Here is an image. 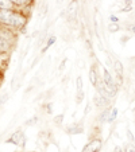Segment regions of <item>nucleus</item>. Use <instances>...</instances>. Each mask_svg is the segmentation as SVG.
Here are the masks:
<instances>
[{"label": "nucleus", "instance_id": "obj_11", "mask_svg": "<svg viewBox=\"0 0 135 152\" xmlns=\"http://www.w3.org/2000/svg\"><path fill=\"white\" fill-rule=\"evenodd\" d=\"M10 51H11V46H10V45H7V43L4 42L1 38H0V54H3V53L10 54Z\"/></svg>", "mask_w": 135, "mask_h": 152}, {"label": "nucleus", "instance_id": "obj_23", "mask_svg": "<svg viewBox=\"0 0 135 152\" xmlns=\"http://www.w3.org/2000/svg\"><path fill=\"white\" fill-rule=\"evenodd\" d=\"M111 20H112V22H118V18H115V16H111Z\"/></svg>", "mask_w": 135, "mask_h": 152}, {"label": "nucleus", "instance_id": "obj_25", "mask_svg": "<svg viewBox=\"0 0 135 152\" xmlns=\"http://www.w3.org/2000/svg\"><path fill=\"white\" fill-rule=\"evenodd\" d=\"M132 31H134V32H135V26H134V27H132Z\"/></svg>", "mask_w": 135, "mask_h": 152}, {"label": "nucleus", "instance_id": "obj_1", "mask_svg": "<svg viewBox=\"0 0 135 152\" xmlns=\"http://www.w3.org/2000/svg\"><path fill=\"white\" fill-rule=\"evenodd\" d=\"M27 20H29V18H26L20 11H16V10H10V11L0 10V24L10 27L15 31L24 28L27 26Z\"/></svg>", "mask_w": 135, "mask_h": 152}, {"label": "nucleus", "instance_id": "obj_15", "mask_svg": "<svg viewBox=\"0 0 135 152\" xmlns=\"http://www.w3.org/2000/svg\"><path fill=\"white\" fill-rule=\"evenodd\" d=\"M8 98H10V94H8V93H3V94L0 96V108H1L4 104H7Z\"/></svg>", "mask_w": 135, "mask_h": 152}, {"label": "nucleus", "instance_id": "obj_22", "mask_svg": "<svg viewBox=\"0 0 135 152\" xmlns=\"http://www.w3.org/2000/svg\"><path fill=\"white\" fill-rule=\"evenodd\" d=\"M89 112H91V105H86L85 106V115H88Z\"/></svg>", "mask_w": 135, "mask_h": 152}, {"label": "nucleus", "instance_id": "obj_2", "mask_svg": "<svg viewBox=\"0 0 135 152\" xmlns=\"http://www.w3.org/2000/svg\"><path fill=\"white\" fill-rule=\"evenodd\" d=\"M0 38H1L7 45H10V46L12 47L18 39V35H16V32H15V30L0 24Z\"/></svg>", "mask_w": 135, "mask_h": 152}, {"label": "nucleus", "instance_id": "obj_14", "mask_svg": "<svg viewBox=\"0 0 135 152\" xmlns=\"http://www.w3.org/2000/svg\"><path fill=\"white\" fill-rule=\"evenodd\" d=\"M109 109H111V108H105L104 112L100 115V121L101 123H107V120H108V115H109Z\"/></svg>", "mask_w": 135, "mask_h": 152}, {"label": "nucleus", "instance_id": "obj_7", "mask_svg": "<svg viewBox=\"0 0 135 152\" xmlns=\"http://www.w3.org/2000/svg\"><path fill=\"white\" fill-rule=\"evenodd\" d=\"M93 104H95L97 108H105V106H108V101L107 100H104L101 96H99V94H96L95 97H93Z\"/></svg>", "mask_w": 135, "mask_h": 152}, {"label": "nucleus", "instance_id": "obj_5", "mask_svg": "<svg viewBox=\"0 0 135 152\" xmlns=\"http://www.w3.org/2000/svg\"><path fill=\"white\" fill-rule=\"evenodd\" d=\"M84 82L83 78L77 77L76 78V100H77V104H80L81 101L84 100Z\"/></svg>", "mask_w": 135, "mask_h": 152}, {"label": "nucleus", "instance_id": "obj_21", "mask_svg": "<svg viewBox=\"0 0 135 152\" xmlns=\"http://www.w3.org/2000/svg\"><path fill=\"white\" fill-rule=\"evenodd\" d=\"M114 152H123V149H122V147L116 145V147H115V149H114Z\"/></svg>", "mask_w": 135, "mask_h": 152}, {"label": "nucleus", "instance_id": "obj_8", "mask_svg": "<svg viewBox=\"0 0 135 152\" xmlns=\"http://www.w3.org/2000/svg\"><path fill=\"white\" fill-rule=\"evenodd\" d=\"M0 10H4V11L15 10L14 1L12 0H0Z\"/></svg>", "mask_w": 135, "mask_h": 152}, {"label": "nucleus", "instance_id": "obj_24", "mask_svg": "<svg viewBox=\"0 0 135 152\" xmlns=\"http://www.w3.org/2000/svg\"><path fill=\"white\" fill-rule=\"evenodd\" d=\"M0 82H1V72H0Z\"/></svg>", "mask_w": 135, "mask_h": 152}, {"label": "nucleus", "instance_id": "obj_18", "mask_svg": "<svg viewBox=\"0 0 135 152\" xmlns=\"http://www.w3.org/2000/svg\"><path fill=\"white\" fill-rule=\"evenodd\" d=\"M108 30H109L111 32L119 31V24H116V23H109V24H108Z\"/></svg>", "mask_w": 135, "mask_h": 152}, {"label": "nucleus", "instance_id": "obj_17", "mask_svg": "<svg viewBox=\"0 0 135 152\" xmlns=\"http://www.w3.org/2000/svg\"><path fill=\"white\" fill-rule=\"evenodd\" d=\"M123 152H135V145L132 143H128L126 144V147H124Z\"/></svg>", "mask_w": 135, "mask_h": 152}, {"label": "nucleus", "instance_id": "obj_10", "mask_svg": "<svg viewBox=\"0 0 135 152\" xmlns=\"http://www.w3.org/2000/svg\"><path fill=\"white\" fill-rule=\"evenodd\" d=\"M97 78H99L97 77V73H96V70L92 67V69L89 70V81H91V83H92L95 88H96V85H97V82H99Z\"/></svg>", "mask_w": 135, "mask_h": 152}, {"label": "nucleus", "instance_id": "obj_16", "mask_svg": "<svg viewBox=\"0 0 135 152\" xmlns=\"http://www.w3.org/2000/svg\"><path fill=\"white\" fill-rule=\"evenodd\" d=\"M53 121H54V124H55V125L61 126V125H62V121H63V115L54 116V118H53Z\"/></svg>", "mask_w": 135, "mask_h": 152}, {"label": "nucleus", "instance_id": "obj_19", "mask_svg": "<svg viewBox=\"0 0 135 152\" xmlns=\"http://www.w3.org/2000/svg\"><path fill=\"white\" fill-rule=\"evenodd\" d=\"M37 121H38V117H37V116H35V117H32V118H30V120H27L26 123H24V125H27V126L35 125V124H37Z\"/></svg>", "mask_w": 135, "mask_h": 152}, {"label": "nucleus", "instance_id": "obj_26", "mask_svg": "<svg viewBox=\"0 0 135 152\" xmlns=\"http://www.w3.org/2000/svg\"><path fill=\"white\" fill-rule=\"evenodd\" d=\"M0 86H1V82H0Z\"/></svg>", "mask_w": 135, "mask_h": 152}, {"label": "nucleus", "instance_id": "obj_6", "mask_svg": "<svg viewBox=\"0 0 135 152\" xmlns=\"http://www.w3.org/2000/svg\"><path fill=\"white\" fill-rule=\"evenodd\" d=\"M66 132L69 133V135H80V133L84 132V126L83 124H72L66 128Z\"/></svg>", "mask_w": 135, "mask_h": 152}, {"label": "nucleus", "instance_id": "obj_20", "mask_svg": "<svg viewBox=\"0 0 135 152\" xmlns=\"http://www.w3.org/2000/svg\"><path fill=\"white\" fill-rule=\"evenodd\" d=\"M127 137H128L130 140H131V143H134V141H135L134 135H132V132H131V131H127Z\"/></svg>", "mask_w": 135, "mask_h": 152}, {"label": "nucleus", "instance_id": "obj_9", "mask_svg": "<svg viewBox=\"0 0 135 152\" xmlns=\"http://www.w3.org/2000/svg\"><path fill=\"white\" fill-rule=\"evenodd\" d=\"M114 67H115V72L118 74V78H120V82H122V74H123V65H122L120 61H115L114 62Z\"/></svg>", "mask_w": 135, "mask_h": 152}, {"label": "nucleus", "instance_id": "obj_12", "mask_svg": "<svg viewBox=\"0 0 135 152\" xmlns=\"http://www.w3.org/2000/svg\"><path fill=\"white\" fill-rule=\"evenodd\" d=\"M55 39H57V38H55V35H50L49 39H47V42H46V45H45V47L42 49V53H46L47 49H50V47H52V45L55 42Z\"/></svg>", "mask_w": 135, "mask_h": 152}, {"label": "nucleus", "instance_id": "obj_4", "mask_svg": "<svg viewBox=\"0 0 135 152\" xmlns=\"http://www.w3.org/2000/svg\"><path fill=\"white\" fill-rule=\"evenodd\" d=\"M100 148H101V139L95 137L84 145V148L81 152H99Z\"/></svg>", "mask_w": 135, "mask_h": 152}, {"label": "nucleus", "instance_id": "obj_3", "mask_svg": "<svg viewBox=\"0 0 135 152\" xmlns=\"http://www.w3.org/2000/svg\"><path fill=\"white\" fill-rule=\"evenodd\" d=\"M6 143L14 144V145H18V147H24V143H26L24 132H22V131H15V132L11 133V136L6 140Z\"/></svg>", "mask_w": 135, "mask_h": 152}, {"label": "nucleus", "instance_id": "obj_13", "mask_svg": "<svg viewBox=\"0 0 135 152\" xmlns=\"http://www.w3.org/2000/svg\"><path fill=\"white\" fill-rule=\"evenodd\" d=\"M116 116H118V109H116V108H111V109H109V115H108L107 123H112V121L116 118Z\"/></svg>", "mask_w": 135, "mask_h": 152}]
</instances>
